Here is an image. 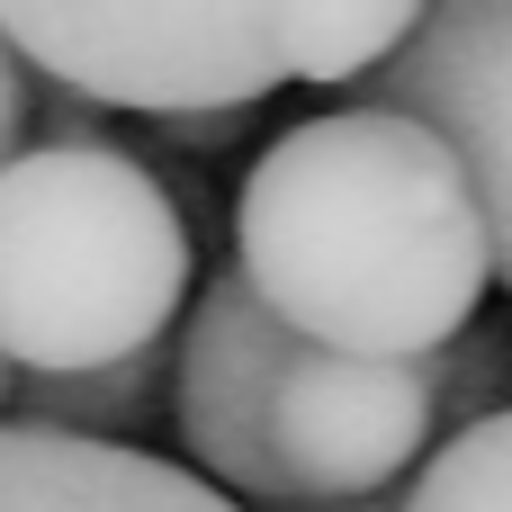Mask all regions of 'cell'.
Instances as JSON below:
<instances>
[{
  "instance_id": "obj_1",
  "label": "cell",
  "mask_w": 512,
  "mask_h": 512,
  "mask_svg": "<svg viewBox=\"0 0 512 512\" xmlns=\"http://www.w3.org/2000/svg\"><path fill=\"white\" fill-rule=\"evenodd\" d=\"M243 288L315 351L432 360L495 288L486 207L441 135L387 108L288 126L234 198Z\"/></svg>"
},
{
  "instance_id": "obj_2",
  "label": "cell",
  "mask_w": 512,
  "mask_h": 512,
  "mask_svg": "<svg viewBox=\"0 0 512 512\" xmlns=\"http://www.w3.org/2000/svg\"><path fill=\"white\" fill-rule=\"evenodd\" d=\"M189 297V225L117 144H36L0 162V369L72 378L153 351Z\"/></svg>"
},
{
  "instance_id": "obj_3",
  "label": "cell",
  "mask_w": 512,
  "mask_h": 512,
  "mask_svg": "<svg viewBox=\"0 0 512 512\" xmlns=\"http://www.w3.org/2000/svg\"><path fill=\"white\" fill-rule=\"evenodd\" d=\"M0 45L90 108L225 117L279 90V0H0Z\"/></svg>"
},
{
  "instance_id": "obj_4",
  "label": "cell",
  "mask_w": 512,
  "mask_h": 512,
  "mask_svg": "<svg viewBox=\"0 0 512 512\" xmlns=\"http://www.w3.org/2000/svg\"><path fill=\"white\" fill-rule=\"evenodd\" d=\"M441 432L432 369L423 360H369V351H315L297 342L270 387V477L279 504H351L387 495Z\"/></svg>"
},
{
  "instance_id": "obj_5",
  "label": "cell",
  "mask_w": 512,
  "mask_h": 512,
  "mask_svg": "<svg viewBox=\"0 0 512 512\" xmlns=\"http://www.w3.org/2000/svg\"><path fill=\"white\" fill-rule=\"evenodd\" d=\"M504 72H512V18L504 0H423V18L396 36L378 72H360V108L414 117L441 135L486 207L495 261L512 252V126H504Z\"/></svg>"
},
{
  "instance_id": "obj_6",
  "label": "cell",
  "mask_w": 512,
  "mask_h": 512,
  "mask_svg": "<svg viewBox=\"0 0 512 512\" xmlns=\"http://www.w3.org/2000/svg\"><path fill=\"white\" fill-rule=\"evenodd\" d=\"M297 333L243 288V270H216L189 306V333L171 351V423L189 450V477H207L234 504H279L270 477V387Z\"/></svg>"
},
{
  "instance_id": "obj_7",
  "label": "cell",
  "mask_w": 512,
  "mask_h": 512,
  "mask_svg": "<svg viewBox=\"0 0 512 512\" xmlns=\"http://www.w3.org/2000/svg\"><path fill=\"white\" fill-rule=\"evenodd\" d=\"M0 512H252V504H234L207 477H189L153 450H126V441L0 423Z\"/></svg>"
},
{
  "instance_id": "obj_8",
  "label": "cell",
  "mask_w": 512,
  "mask_h": 512,
  "mask_svg": "<svg viewBox=\"0 0 512 512\" xmlns=\"http://www.w3.org/2000/svg\"><path fill=\"white\" fill-rule=\"evenodd\" d=\"M423 0H279V81L342 90L396 54Z\"/></svg>"
},
{
  "instance_id": "obj_9",
  "label": "cell",
  "mask_w": 512,
  "mask_h": 512,
  "mask_svg": "<svg viewBox=\"0 0 512 512\" xmlns=\"http://www.w3.org/2000/svg\"><path fill=\"white\" fill-rule=\"evenodd\" d=\"M405 477H414V486L387 512H504V495H512V423L504 414L450 423Z\"/></svg>"
},
{
  "instance_id": "obj_10",
  "label": "cell",
  "mask_w": 512,
  "mask_h": 512,
  "mask_svg": "<svg viewBox=\"0 0 512 512\" xmlns=\"http://www.w3.org/2000/svg\"><path fill=\"white\" fill-rule=\"evenodd\" d=\"M162 342L153 351H126V360H108V369H72V378H27V423L36 432H81V441H117L144 405H153V387H162Z\"/></svg>"
},
{
  "instance_id": "obj_11",
  "label": "cell",
  "mask_w": 512,
  "mask_h": 512,
  "mask_svg": "<svg viewBox=\"0 0 512 512\" xmlns=\"http://www.w3.org/2000/svg\"><path fill=\"white\" fill-rule=\"evenodd\" d=\"M432 405H441V432L450 423H468V414H504V333L495 324H468V333H450L432 360Z\"/></svg>"
},
{
  "instance_id": "obj_12",
  "label": "cell",
  "mask_w": 512,
  "mask_h": 512,
  "mask_svg": "<svg viewBox=\"0 0 512 512\" xmlns=\"http://www.w3.org/2000/svg\"><path fill=\"white\" fill-rule=\"evenodd\" d=\"M18 126H27V63L0 45V162L18 153Z\"/></svg>"
},
{
  "instance_id": "obj_13",
  "label": "cell",
  "mask_w": 512,
  "mask_h": 512,
  "mask_svg": "<svg viewBox=\"0 0 512 512\" xmlns=\"http://www.w3.org/2000/svg\"><path fill=\"white\" fill-rule=\"evenodd\" d=\"M279 512H387V495H351V504H279Z\"/></svg>"
},
{
  "instance_id": "obj_14",
  "label": "cell",
  "mask_w": 512,
  "mask_h": 512,
  "mask_svg": "<svg viewBox=\"0 0 512 512\" xmlns=\"http://www.w3.org/2000/svg\"><path fill=\"white\" fill-rule=\"evenodd\" d=\"M9 396H18V387H9V369H0V414H9Z\"/></svg>"
}]
</instances>
